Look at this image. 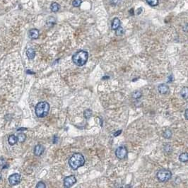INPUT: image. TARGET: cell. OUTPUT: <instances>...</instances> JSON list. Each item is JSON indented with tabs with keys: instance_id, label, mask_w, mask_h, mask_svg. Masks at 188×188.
<instances>
[{
	"instance_id": "1",
	"label": "cell",
	"mask_w": 188,
	"mask_h": 188,
	"mask_svg": "<svg viewBox=\"0 0 188 188\" xmlns=\"http://www.w3.org/2000/svg\"><path fill=\"white\" fill-rule=\"evenodd\" d=\"M85 163V158L82 154H74L70 158L69 161V164L73 170H77L78 168L81 167Z\"/></svg>"
},
{
	"instance_id": "2",
	"label": "cell",
	"mask_w": 188,
	"mask_h": 188,
	"mask_svg": "<svg viewBox=\"0 0 188 188\" xmlns=\"http://www.w3.org/2000/svg\"><path fill=\"white\" fill-rule=\"evenodd\" d=\"M88 58V52L84 50H80L73 55L72 60L76 65L82 67L85 64Z\"/></svg>"
},
{
	"instance_id": "3",
	"label": "cell",
	"mask_w": 188,
	"mask_h": 188,
	"mask_svg": "<svg viewBox=\"0 0 188 188\" xmlns=\"http://www.w3.org/2000/svg\"><path fill=\"white\" fill-rule=\"evenodd\" d=\"M50 111V105L46 101L38 103L35 107V114L38 117H45Z\"/></svg>"
},
{
	"instance_id": "4",
	"label": "cell",
	"mask_w": 188,
	"mask_h": 188,
	"mask_svg": "<svg viewBox=\"0 0 188 188\" xmlns=\"http://www.w3.org/2000/svg\"><path fill=\"white\" fill-rule=\"evenodd\" d=\"M156 177L160 182H165L170 180L172 177V173L170 171L166 169L160 170L156 174Z\"/></svg>"
},
{
	"instance_id": "5",
	"label": "cell",
	"mask_w": 188,
	"mask_h": 188,
	"mask_svg": "<svg viewBox=\"0 0 188 188\" xmlns=\"http://www.w3.org/2000/svg\"><path fill=\"white\" fill-rule=\"evenodd\" d=\"M127 155V149L125 146H119L115 151V156L119 159H124L125 158Z\"/></svg>"
},
{
	"instance_id": "6",
	"label": "cell",
	"mask_w": 188,
	"mask_h": 188,
	"mask_svg": "<svg viewBox=\"0 0 188 188\" xmlns=\"http://www.w3.org/2000/svg\"><path fill=\"white\" fill-rule=\"evenodd\" d=\"M77 182V179L74 175H69L66 177L64 180V187H71L72 185H74Z\"/></svg>"
},
{
	"instance_id": "7",
	"label": "cell",
	"mask_w": 188,
	"mask_h": 188,
	"mask_svg": "<svg viewBox=\"0 0 188 188\" xmlns=\"http://www.w3.org/2000/svg\"><path fill=\"white\" fill-rule=\"evenodd\" d=\"M21 180V176L19 174L14 173L12 174L9 177V183L12 185H16L19 184Z\"/></svg>"
},
{
	"instance_id": "8",
	"label": "cell",
	"mask_w": 188,
	"mask_h": 188,
	"mask_svg": "<svg viewBox=\"0 0 188 188\" xmlns=\"http://www.w3.org/2000/svg\"><path fill=\"white\" fill-rule=\"evenodd\" d=\"M39 35H40V33H39V31L37 29H33L30 30L29 32V36L31 39H33V40H35V39H37L39 37Z\"/></svg>"
},
{
	"instance_id": "9",
	"label": "cell",
	"mask_w": 188,
	"mask_h": 188,
	"mask_svg": "<svg viewBox=\"0 0 188 188\" xmlns=\"http://www.w3.org/2000/svg\"><path fill=\"white\" fill-rule=\"evenodd\" d=\"M158 90L161 94H166L169 92V87L168 85H166L165 83H161L158 86Z\"/></svg>"
},
{
	"instance_id": "10",
	"label": "cell",
	"mask_w": 188,
	"mask_h": 188,
	"mask_svg": "<svg viewBox=\"0 0 188 188\" xmlns=\"http://www.w3.org/2000/svg\"><path fill=\"white\" fill-rule=\"evenodd\" d=\"M45 151V147L41 144L35 146L34 148V154L35 156H41Z\"/></svg>"
},
{
	"instance_id": "11",
	"label": "cell",
	"mask_w": 188,
	"mask_h": 188,
	"mask_svg": "<svg viewBox=\"0 0 188 188\" xmlns=\"http://www.w3.org/2000/svg\"><path fill=\"white\" fill-rule=\"evenodd\" d=\"M120 23H121V22H120V19L118 18H115L114 19L112 20V30L117 29L120 26Z\"/></svg>"
},
{
	"instance_id": "12",
	"label": "cell",
	"mask_w": 188,
	"mask_h": 188,
	"mask_svg": "<svg viewBox=\"0 0 188 188\" xmlns=\"http://www.w3.org/2000/svg\"><path fill=\"white\" fill-rule=\"evenodd\" d=\"M26 55L29 60H33V59H34L35 56V52L33 48H29L26 51Z\"/></svg>"
},
{
	"instance_id": "13",
	"label": "cell",
	"mask_w": 188,
	"mask_h": 188,
	"mask_svg": "<svg viewBox=\"0 0 188 188\" xmlns=\"http://www.w3.org/2000/svg\"><path fill=\"white\" fill-rule=\"evenodd\" d=\"M8 142H9V144L11 146H14V144H16L18 142V137L16 136H15L14 134L12 135H10L9 137V139H8Z\"/></svg>"
},
{
	"instance_id": "14",
	"label": "cell",
	"mask_w": 188,
	"mask_h": 188,
	"mask_svg": "<svg viewBox=\"0 0 188 188\" xmlns=\"http://www.w3.org/2000/svg\"><path fill=\"white\" fill-rule=\"evenodd\" d=\"M179 160L181 162H187L188 161V153L185 152V153H182L179 156Z\"/></svg>"
},
{
	"instance_id": "15",
	"label": "cell",
	"mask_w": 188,
	"mask_h": 188,
	"mask_svg": "<svg viewBox=\"0 0 188 188\" xmlns=\"http://www.w3.org/2000/svg\"><path fill=\"white\" fill-rule=\"evenodd\" d=\"M180 95L183 98H188V87H183L180 91Z\"/></svg>"
},
{
	"instance_id": "16",
	"label": "cell",
	"mask_w": 188,
	"mask_h": 188,
	"mask_svg": "<svg viewBox=\"0 0 188 188\" xmlns=\"http://www.w3.org/2000/svg\"><path fill=\"white\" fill-rule=\"evenodd\" d=\"M50 8H51V10L52 12H57L59 10H60V4L58 3H56V2H53V3L51 4V6H50Z\"/></svg>"
},
{
	"instance_id": "17",
	"label": "cell",
	"mask_w": 188,
	"mask_h": 188,
	"mask_svg": "<svg viewBox=\"0 0 188 188\" xmlns=\"http://www.w3.org/2000/svg\"><path fill=\"white\" fill-rule=\"evenodd\" d=\"M17 137H18V141L20 143H23L26 139V134H23V133H20V134H18Z\"/></svg>"
},
{
	"instance_id": "18",
	"label": "cell",
	"mask_w": 188,
	"mask_h": 188,
	"mask_svg": "<svg viewBox=\"0 0 188 188\" xmlns=\"http://www.w3.org/2000/svg\"><path fill=\"white\" fill-rule=\"evenodd\" d=\"M55 24V19H54V18H53L52 16L51 17H50L47 20V25L49 27H52V26H53Z\"/></svg>"
},
{
	"instance_id": "19",
	"label": "cell",
	"mask_w": 188,
	"mask_h": 188,
	"mask_svg": "<svg viewBox=\"0 0 188 188\" xmlns=\"http://www.w3.org/2000/svg\"><path fill=\"white\" fill-rule=\"evenodd\" d=\"M163 136L165 139H170L172 137V131L170 129H165V131L163 134Z\"/></svg>"
},
{
	"instance_id": "20",
	"label": "cell",
	"mask_w": 188,
	"mask_h": 188,
	"mask_svg": "<svg viewBox=\"0 0 188 188\" xmlns=\"http://www.w3.org/2000/svg\"><path fill=\"white\" fill-rule=\"evenodd\" d=\"M131 96L134 98V99H139V98H140L142 96V93L139 91H134V93H132V95H131Z\"/></svg>"
},
{
	"instance_id": "21",
	"label": "cell",
	"mask_w": 188,
	"mask_h": 188,
	"mask_svg": "<svg viewBox=\"0 0 188 188\" xmlns=\"http://www.w3.org/2000/svg\"><path fill=\"white\" fill-rule=\"evenodd\" d=\"M146 2L151 6H156L158 4V0H146Z\"/></svg>"
},
{
	"instance_id": "22",
	"label": "cell",
	"mask_w": 188,
	"mask_h": 188,
	"mask_svg": "<svg viewBox=\"0 0 188 188\" xmlns=\"http://www.w3.org/2000/svg\"><path fill=\"white\" fill-rule=\"evenodd\" d=\"M83 115H84V117L86 119H89L91 117V115H92V111L89 109H87L83 112Z\"/></svg>"
},
{
	"instance_id": "23",
	"label": "cell",
	"mask_w": 188,
	"mask_h": 188,
	"mask_svg": "<svg viewBox=\"0 0 188 188\" xmlns=\"http://www.w3.org/2000/svg\"><path fill=\"white\" fill-rule=\"evenodd\" d=\"M81 3H82L81 0H74L72 2V4L74 7H79V6H81Z\"/></svg>"
},
{
	"instance_id": "24",
	"label": "cell",
	"mask_w": 188,
	"mask_h": 188,
	"mask_svg": "<svg viewBox=\"0 0 188 188\" xmlns=\"http://www.w3.org/2000/svg\"><path fill=\"white\" fill-rule=\"evenodd\" d=\"M116 31V35H123L124 33V29L123 28H122L121 26H120L119 28L115 30Z\"/></svg>"
},
{
	"instance_id": "25",
	"label": "cell",
	"mask_w": 188,
	"mask_h": 188,
	"mask_svg": "<svg viewBox=\"0 0 188 188\" xmlns=\"http://www.w3.org/2000/svg\"><path fill=\"white\" fill-rule=\"evenodd\" d=\"M45 184L43 182H39L36 185V187L37 188H45Z\"/></svg>"
},
{
	"instance_id": "26",
	"label": "cell",
	"mask_w": 188,
	"mask_h": 188,
	"mask_svg": "<svg viewBox=\"0 0 188 188\" xmlns=\"http://www.w3.org/2000/svg\"><path fill=\"white\" fill-rule=\"evenodd\" d=\"M165 151L168 153H170L171 151H172V147L169 144H167L166 146H165Z\"/></svg>"
},
{
	"instance_id": "27",
	"label": "cell",
	"mask_w": 188,
	"mask_h": 188,
	"mask_svg": "<svg viewBox=\"0 0 188 188\" xmlns=\"http://www.w3.org/2000/svg\"><path fill=\"white\" fill-rule=\"evenodd\" d=\"M121 0H110V2H111L112 4L113 5H117V4L120 3V2Z\"/></svg>"
},
{
	"instance_id": "28",
	"label": "cell",
	"mask_w": 188,
	"mask_h": 188,
	"mask_svg": "<svg viewBox=\"0 0 188 188\" xmlns=\"http://www.w3.org/2000/svg\"><path fill=\"white\" fill-rule=\"evenodd\" d=\"M121 133H122V130H118L117 132H115V133L114 136L115 137H117V136H118V135H120Z\"/></svg>"
},
{
	"instance_id": "29",
	"label": "cell",
	"mask_w": 188,
	"mask_h": 188,
	"mask_svg": "<svg viewBox=\"0 0 188 188\" xmlns=\"http://www.w3.org/2000/svg\"><path fill=\"white\" fill-rule=\"evenodd\" d=\"M185 118H186V119L188 120V109H187V110H185Z\"/></svg>"
},
{
	"instance_id": "30",
	"label": "cell",
	"mask_w": 188,
	"mask_h": 188,
	"mask_svg": "<svg viewBox=\"0 0 188 188\" xmlns=\"http://www.w3.org/2000/svg\"><path fill=\"white\" fill-rule=\"evenodd\" d=\"M129 14L133 16V15H134V9H130V10H129Z\"/></svg>"
},
{
	"instance_id": "31",
	"label": "cell",
	"mask_w": 188,
	"mask_h": 188,
	"mask_svg": "<svg viewBox=\"0 0 188 188\" xmlns=\"http://www.w3.org/2000/svg\"><path fill=\"white\" fill-rule=\"evenodd\" d=\"M142 10V8H139V9H138V10H137V11H138V12H137V14H141V12H141Z\"/></svg>"
},
{
	"instance_id": "32",
	"label": "cell",
	"mask_w": 188,
	"mask_h": 188,
	"mask_svg": "<svg viewBox=\"0 0 188 188\" xmlns=\"http://www.w3.org/2000/svg\"><path fill=\"white\" fill-rule=\"evenodd\" d=\"M1 180H2V174L0 173V181H1Z\"/></svg>"
}]
</instances>
